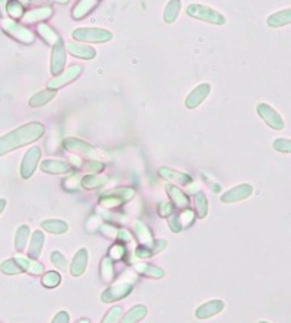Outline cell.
I'll use <instances>...</instances> for the list:
<instances>
[{"instance_id":"6da1fadb","label":"cell","mask_w":291,"mask_h":323,"mask_svg":"<svg viewBox=\"0 0 291 323\" xmlns=\"http://www.w3.org/2000/svg\"><path fill=\"white\" fill-rule=\"evenodd\" d=\"M44 130L45 128L41 122L34 121V122H28V124L19 127L18 130H14V131L2 135L0 137V156L41 138Z\"/></svg>"},{"instance_id":"7a4b0ae2","label":"cell","mask_w":291,"mask_h":323,"mask_svg":"<svg viewBox=\"0 0 291 323\" xmlns=\"http://www.w3.org/2000/svg\"><path fill=\"white\" fill-rule=\"evenodd\" d=\"M187 14L195 19L200 21H205L208 24H216V25H224L226 24V18L218 14L217 11L207 8V6H201V5H189L187 9Z\"/></svg>"},{"instance_id":"3957f363","label":"cell","mask_w":291,"mask_h":323,"mask_svg":"<svg viewBox=\"0 0 291 323\" xmlns=\"http://www.w3.org/2000/svg\"><path fill=\"white\" fill-rule=\"evenodd\" d=\"M73 37L80 41L105 43L112 38V34L109 31L99 30V28H77L73 31Z\"/></svg>"},{"instance_id":"277c9868","label":"cell","mask_w":291,"mask_h":323,"mask_svg":"<svg viewBox=\"0 0 291 323\" xmlns=\"http://www.w3.org/2000/svg\"><path fill=\"white\" fill-rule=\"evenodd\" d=\"M41 159V148L40 147H32L29 148L22 160V165H21V175L24 179H28V178L32 177L34 171L37 169L38 166V162Z\"/></svg>"},{"instance_id":"5b68a950","label":"cell","mask_w":291,"mask_h":323,"mask_svg":"<svg viewBox=\"0 0 291 323\" xmlns=\"http://www.w3.org/2000/svg\"><path fill=\"white\" fill-rule=\"evenodd\" d=\"M63 144H64L66 148L73 150V151H76V153H79V154H82V156H85V157L99 159V156H101V153H99L95 147L87 144V143L82 141V140H79V138H73V137H70V138H67Z\"/></svg>"},{"instance_id":"8992f818","label":"cell","mask_w":291,"mask_h":323,"mask_svg":"<svg viewBox=\"0 0 291 323\" xmlns=\"http://www.w3.org/2000/svg\"><path fill=\"white\" fill-rule=\"evenodd\" d=\"M258 114L271 128H274V130H282L284 128V121H282L281 115L274 108H271L268 103L262 102L258 105Z\"/></svg>"},{"instance_id":"52a82bcc","label":"cell","mask_w":291,"mask_h":323,"mask_svg":"<svg viewBox=\"0 0 291 323\" xmlns=\"http://www.w3.org/2000/svg\"><path fill=\"white\" fill-rule=\"evenodd\" d=\"M66 64V51L63 40L57 38V41L53 45V53H51V73L58 74L63 72V67Z\"/></svg>"},{"instance_id":"ba28073f","label":"cell","mask_w":291,"mask_h":323,"mask_svg":"<svg viewBox=\"0 0 291 323\" xmlns=\"http://www.w3.org/2000/svg\"><path fill=\"white\" fill-rule=\"evenodd\" d=\"M132 195H134V191L127 190V188H124V190H116V191L108 192V194L102 195L99 203H101L102 206L112 207L116 206V204H122V203L128 201Z\"/></svg>"},{"instance_id":"9c48e42d","label":"cell","mask_w":291,"mask_h":323,"mask_svg":"<svg viewBox=\"0 0 291 323\" xmlns=\"http://www.w3.org/2000/svg\"><path fill=\"white\" fill-rule=\"evenodd\" d=\"M132 288L130 282H119V284H115L114 287L105 290V293L102 294V301L103 303H111V301H115V300H119L125 295H128Z\"/></svg>"},{"instance_id":"30bf717a","label":"cell","mask_w":291,"mask_h":323,"mask_svg":"<svg viewBox=\"0 0 291 323\" xmlns=\"http://www.w3.org/2000/svg\"><path fill=\"white\" fill-rule=\"evenodd\" d=\"M80 73H82V67H80V66H72V67H69L64 73L61 72L57 77H54V79L48 83V88L54 90V89L61 88V86H64V85H69L70 82H73V79H76Z\"/></svg>"},{"instance_id":"8fae6325","label":"cell","mask_w":291,"mask_h":323,"mask_svg":"<svg viewBox=\"0 0 291 323\" xmlns=\"http://www.w3.org/2000/svg\"><path fill=\"white\" fill-rule=\"evenodd\" d=\"M252 194V187L249 184H242L232 188L230 191H227L226 194H223L221 201L223 203H236V201H242L246 200L247 197Z\"/></svg>"},{"instance_id":"7c38bea8","label":"cell","mask_w":291,"mask_h":323,"mask_svg":"<svg viewBox=\"0 0 291 323\" xmlns=\"http://www.w3.org/2000/svg\"><path fill=\"white\" fill-rule=\"evenodd\" d=\"M210 90H211V88H210L208 83H203V85L197 86V88L194 89L188 96H187V101H185L187 108L194 109V108H197L198 105H201V102H203L204 99L210 95Z\"/></svg>"},{"instance_id":"4fadbf2b","label":"cell","mask_w":291,"mask_h":323,"mask_svg":"<svg viewBox=\"0 0 291 323\" xmlns=\"http://www.w3.org/2000/svg\"><path fill=\"white\" fill-rule=\"evenodd\" d=\"M224 308V303L221 300H211L203 306L197 308V317L198 319H208L214 314H218Z\"/></svg>"},{"instance_id":"5bb4252c","label":"cell","mask_w":291,"mask_h":323,"mask_svg":"<svg viewBox=\"0 0 291 323\" xmlns=\"http://www.w3.org/2000/svg\"><path fill=\"white\" fill-rule=\"evenodd\" d=\"M41 169L47 174H70L73 166L63 160H45L41 163Z\"/></svg>"},{"instance_id":"9a60e30c","label":"cell","mask_w":291,"mask_h":323,"mask_svg":"<svg viewBox=\"0 0 291 323\" xmlns=\"http://www.w3.org/2000/svg\"><path fill=\"white\" fill-rule=\"evenodd\" d=\"M87 265V250L86 249H79L74 259H73L72 266H70V271L74 277H80L85 269H86Z\"/></svg>"},{"instance_id":"2e32d148","label":"cell","mask_w":291,"mask_h":323,"mask_svg":"<svg viewBox=\"0 0 291 323\" xmlns=\"http://www.w3.org/2000/svg\"><path fill=\"white\" fill-rule=\"evenodd\" d=\"M44 246V233L37 230L34 232L32 235V239H31V243H29V250L28 255L31 259H37L40 255H41V250H43Z\"/></svg>"},{"instance_id":"e0dca14e","label":"cell","mask_w":291,"mask_h":323,"mask_svg":"<svg viewBox=\"0 0 291 323\" xmlns=\"http://www.w3.org/2000/svg\"><path fill=\"white\" fill-rule=\"evenodd\" d=\"M67 48L72 53L73 56L79 57V59H93L96 56V51L92 47L80 44H73V43H67Z\"/></svg>"},{"instance_id":"ac0fdd59","label":"cell","mask_w":291,"mask_h":323,"mask_svg":"<svg viewBox=\"0 0 291 323\" xmlns=\"http://www.w3.org/2000/svg\"><path fill=\"white\" fill-rule=\"evenodd\" d=\"M159 174L166 179H171V181H176L178 184L181 185H188L192 182V178L188 177L187 174H182V172H176L174 169H168V168H160Z\"/></svg>"},{"instance_id":"d6986e66","label":"cell","mask_w":291,"mask_h":323,"mask_svg":"<svg viewBox=\"0 0 291 323\" xmlns=\"http://www.w3.org/2000/svg\"><path fill=\"white\" fill-rule=\"evenodd\" d=\"M134 232H135V236L138 237V240L141 242V246H145V248H150L152 250V246H153V237H152V233L149 232V229L145 227L143 223L137 221L134 224Z\"/></svg>"},{"instance_id":"ffe728a7","label":"cell","mask_w":291,"mask_h":323,"mask_svg":"<svg viewBox=\"0 0 291 323\" xmlns=\"http://www.w3.org/2000/svg\"><path fill=\"white\" fill-rule=\"evenodd\" d=\"M41 227H43L45 232H50V233H53V235H63V233H66L67 229H69V226H67L66 221L57 220V219L43 221V223H41Z\"/></svg>"},{"instance_id":"44dd1931","label":"cell","mask_w":291,"mask_h":323,"mask_svg":"<svg viewBox=\"0 0 291 323\" xmlns=\"http://www.w3.org/2000/svg\"><path fill=\"white\" fill-rule=\"evenodd\" d=\"M166 191H168L169 197L172 198V201H174L176 206L181 207V208H188L189 206L188 197H187L184 192L181 191L178 187H175V185H166Z\"/></svg>"},{"instance_id":"7402d4cb","label":"cell","mask_w":291,"mask_h":323,"mask_svg":"<svg viewBox=\"0 0 291 323\" xmlns=\"http://www.w3.org/2000/svg\"><path fill=\"white\" fill-rule=\"evenodd\" d=\"M56 98V92L48 89V90H41L38 93H35L31 99H29V106H34V108H38V106H43L45 103H48L51 99Z\"/></svg>"},{"instance_id":"603a6c76","label":"cell","mask_w":291,"mask_h":323,"mask_svg":"<svg viewBox=\"0 0 291 323\" xmlns=\"http://www.w3.org/2000/svg\"><path fill=\"white\" fill-rule=\"evenodd\" d=\"M29 237V227L28 226H21L16 230V236H15V249L18 252H24L27 248V242Z\"/></svg>"},{"instance_id":"cb8c5ba5","label":"cell","mask_w":291,"mask_h":323,"mask_svg":"<svg viewBox=\"0 0 291 323\" xmlns=\"http://www.w3.org/2000/svg\"><path fill=\"white\" fill-rule=\"evenodd\" d=\"M16 262L19 264V266L24 271H27L29 274H34V275H41V272H43L44 269L43 265L32 261V259H29V258H18Z\"/></svg>"},{"instance_id":"d4e9b609","label":"cell","mask_w":291,"mask_h":323,"mask_svg":"<svg viewBox=\"0 0 291 323\" xmlns=\"http://www.w3.org/2000/svg\"><path fill=\"white\" fill-rule=\"evenodd\" d=\"M291 24V9L281 11L275 15H271L268 18V25L269 27H282Z\"/></svg>"},{"instance_id":"484cf974","label":"cell","mask_w":291,"mask_h":323,"mask_svg":"<svg viewBox=\"0 0 291 323\" xmlns=\"http://www.w3.org/2000/svg\"><path fill=\"white\" fill-rule=\"evenodd\" d=\"M145 313H147V308L144 306H135V307H132L125 314V317L122 319V323H137L140 322L143 317L145 316Z\"/></svg>"},{"instance_id":"4316f807","label":"cell","mask_w":291,"mask_h":323,"mask_svg":"<svg viewBox=\"0 0 291 323\" xmlns=\"http://www.w3.org/2000/svg\"><path fill=\"white\" fill-rule=\"evenodd\" d=\"M106 181H108V178L102 177V175H89V177L83 178L82 185L87 190H93V188H99L102 185H105Z\"/></svg>"},{"instance_id":"83f0119b","label":"cell","mask_w":291,"mask_h":323,"mask_svg":"<svg viewBox=\"0 0 291 323\" xmlns=\"http://www.w3.org/2000/svg\"><path fill=\"white\" fill-rule=\"evenodd\" d=\"M135 269L141 274H144L147 277H153V278H162L165 275L163 269H160L158 266H153V265H144L138 264L135 265Z\"/></svg>"},{"instance_id":"f1b7e54d","label":"cell","mask_w":291,"mask_h":323,"mask_svg":"<svg viewBox=\"0 0 291 323\" xmlns=\"http://www.w3.org/2000/svg\"><path fill=\"white\" fill-rule=\"evenodd\" d=\"M179 9H181V0H172V2H169L168 6H166V12H165V21H166L168 24H172L175 19L178 18Z\"/></svg>"},{"instance_id":"f546056e","label":"cell","mask_w":291,"mask_h":323,"mask_svg":"<svg viewBox=\"0 0 291 323\" xmlns=\"http://www.w3.org/2000/svg\"><path fill=\"white\" fill-rule=\"evenodd\" d=\"M0 271L6 275H18L21 272H24V269L19 266V264L16 262V259H9V261H5L0 265Z\"/></svg>"},{"instance_id":"4dcf8cb0","label":"cell","mask_w":291,"mask_h":323,"mask_svg":"<svg viewBox=\"0 0 291 323\" xmlns=\"http://www.w3.org/2000/svg\"><path fill=\"white\" fill-rule=\"evenodd\" d=\"M60 281H61L60 274H57V272H53V271L47 272V274H45V275L43 277V284L45 285V287H48V288L57 287L58 284H60Z\"/></svg>"},{"instance_id":"1f68e13d","label":"cell","mask_w":291,"mask_h":323,"mask_svg":"<svg viewBox=\"0 0 291 323\" xmlns=\"http://www.w3.org/2000/svg\"><path fill=\"white\" fill-rule=\"evenodd\" d=\"M51 262L57 266L60 271H67L69 269V264H67V259L64 258V255H61L60 252H53L51 253Z\"/></svg>"},{"instance_id":"d6a6232c","label":"cell","mask_w":291,"mask_h":323,"mask_svg":"<svg viewBox=\"0 0 291 323\" xmlns=\"http://www.w3.org/2000/svg\"><path fill=\"white\" fill-rule=\"evenodd\" d=\"M121 313H122V308L119 307V306L112 307L106 313V316L103 317V322L102 323H118L119 317H121Z\"/></svg>"},{"instance_id":"836d02e7","label":"cell","mask_w":291,"mask_h":323,"mask_svg":"<svg viewBox=\"0 0 291 323\" xmlns=\"http://www.w3.org/2000/svg\"><path fill=\"white\" fill-rule=\"evenodd\" d=\"M207 207H208V204H207V198L204 197V195H197L195 197V208H197V211H198V216L203 219V217H205L207 216Z\"/></svg>"},{"instance_id":"e575fe53","label":"cell","mask_w":291,"mask_h":323,"mask_svg":"<svg viewBox=\"0 0 291 323\" xmlns=\"http://www.w3.org/2000/svg\"><path fill=\"white\" fill-rule=\"evenodd\" d=\"M101 272L103 281H109L112 278V261H111V258H105L102 261Z\"/></svg>"},{"instance_id":"d590c367","label":"cell","mask_w":291,"mask_h":323,"mask_svg":"<svg viewBox=\"0 0 291 323\" xmlns=\"http://www.w3.org/2000/svg\"><path fill=\"white\" fill-rule=\"evenodd\" d=\"M272 147L275 148L276 151H281V153H291V140H288V138H278L272 143Z\"/></svg>"},{"instance_id":"8d00e7d4","label":"cell","mask_w":291,"mask_h":323,"mask_svg":"<svg viewBox=\"0 0 291 323\" xmlns=\"http://www.w3.org/2000/svg\"><path fill=\"white\" fill-rule=\"evenodd\" d=\"M85 169H86L87 172H90V174H99L103 171V163H99L98 160L95 162H89L85 165Z\"/></svg>"},{"instance_id":"74e56055","label":"cell","mask_w":291,"mask_h":323,"mask_svg":"<svg viewBox=\"0 0 291 323\" xmlns=\"http://www.w3.org/2000/svg\"><path fill=\"white\" fill-rule=\"evenodd\" d=\"M51 323H69V314H67V311H58Z\"/></svg>"},{"instance_id":"f35d334b","label":"cell","mask_w":291,"mask_h":323,"mask_svg":"<svg viewBox=\"0 0 291 323\" xmlns=\"http://www.w3.org/2000/svg\"><path fill=\"white\" fill-rule=\"evenodd\" d=\"M169 226H171V229H172L174 232H179V230L182 229V226H181V220H179V216L172 217V219L169 220Z\"/></svg>"},{"instance_id":"ab89813d","label":"cell","mask_w":291,"mask_h":323,"mask_svg":"<svg viewBox=\"0 0 291 323\" xmlns=\"http://www.w3.org/2000/svg\"><path fill=\"white\" fill-rule=\"evenodd\" d=\"M166 248V242L165 240H159V242H155L153 246H152V253H156V252H160Z\"/></svg>"},{"instance_id":"60d3db41","label":"cell","mask_w":291,"mask_h":323,"mask_svg":"<svg viewBox=\"0 0 291 323\" xmlns=\"http://www.w3.org/2000/svg\"><path fill=\"white\" fill-rule=\"evenodd\" d=\"M159 213H160V216H166L168 213H172V204H169V203H163V204L160 206Z\"/></svg>"},{"instance_id":"b9f144b4","label":"cell","mask_w":291,"mask_h":323,"mask_svg":"<svg viewBox=\"0 0 291 323\" xmlns=\"http://www.w3.org/2000/svg\"><path fill=\"white\" fill-rule=\"evenodd\" d=\"M124 253V248L121 246V245H116L115 248H112L111 249V255L112 256H115V258H121V255Z\"/></svg>"},{"instance_id":"7bdbcfd3","label":"cell","mask_w":291,"mask_h":323,"mask_svg":"<svg viewBox=\"0 0 291 323\" xmlns=\"http://www.w3.org/2000/svg\"><path fill=\"white\" fill-rule=\"evenodd\" d=\"M6 208V200H3V198H0V214L3 213V210Z\"/></svg>"},{"instance_id":"ee69618b","label":"cell","mask_w":291,"mask_h":323,"mask_svg":"<svg viewBox=\"0 0 291 323\" xmlns=\"http://www.w3.org/2000/svg\"><path fill=\"white\" fill-rule=\"evenodd\" d=\"M56 2H60V3H66V2H69V0H56Z\"/></svg>"},{"instance_id":"f6af8a7d","label":"cell","mask_w":291,"mask_h":323,"mask_svg":"<svg viewBox=\"0 0 291 323\" xmlns=\"http://www.w3.org/2000/svg\"><path fill=\"white\" fill-rule=\"evenodd\" d=\"M79 323H89V322H87V320H80Z\"/></svg>"}]
</instances>
